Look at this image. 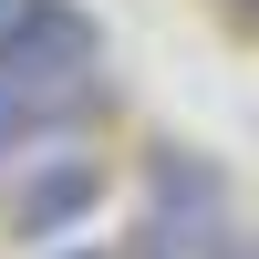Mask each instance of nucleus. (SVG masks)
Instances as JSON below:
<instances>
[{"mask_svg":"<svg viewBox=\"0 0 259 259\" xmlns=\"http://www.w3.org/2000/svg\"><path fill=\"white\" fill-rule=\"evenodd\" d=\"M218 259H259V239H228V249H218Z\"/></svg>","mask_w":259,"mask_h":259,"instance_id":"obj_5","label":"nucleus"},{"mask_svg":"<svg viewBox=\"0 0 259 259\" xmlns=\"http://www.w3.org/2000/svg\"><path fill=\"white\" fill-rule=\"evenodd\" d=\"M94 94H104V83H11V73H0V166L73 145L83 114H94Z\"/></svg>","mask_w":259,"mask_h":259,"instance_id":"obj_4","label":"nucleus"},{"mask_svg":"<svg viewBox=\"0 0 259 259\" xmlns=\"http://www.w3.org/2000/svg\"><path fill=\"white\" fill-rule=\"evenodd\" d=\"M218 249H228V187H218V166L166 156L156 197H145V259H218Z\"/></svg>","mask_w":259,"mask_h":259,"instance_id":"obj_2","label":"nucleus"},{"mask_svg":"<svg viewBox=\"0 0 259 259\" xmlns=\"http://www.w3.org/2000/svg\"><path fill=\"white\" fill-rule=\"evenodd\" d=\"M104 31L73 0H0V73L11 83H94Z\"/></svg>","mask_w":259,"mask_h":259,"instance_id":"obj_1","label":"nucleus"},{"mask_svg":"<svg viewBox=\"0 0 259 259\" xmlns=\"http://www.w3.org/2000/svg\"><path fill=\"white\" fill-rule=\"evenodd\" d=\"M104 197V166L83 156V145H52V156H21L11 187H0V218H11V239H62L73 218H94Z\"/></svg>","mask_w":259,"mask_h":259,"instance_id":"obj_3","label":"nucleus"}]
</instances>
